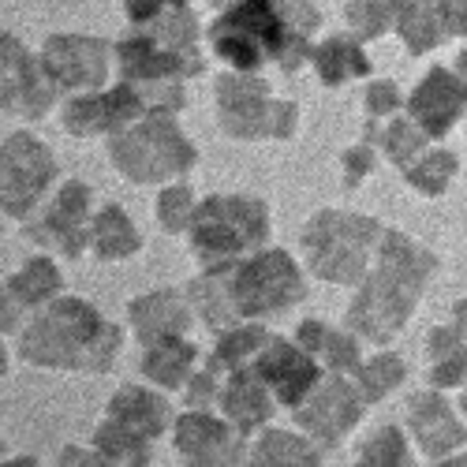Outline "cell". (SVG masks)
<instances>
[{
    "label": "cell",
    "mask_w": 467,
    "mask_h": 467,
    "mask_svg": "<svg viewBox=\"0 0 467 467\" xmlns=\"http://www.w3.org/2000/svg\"><path fill=\"white\" fill-rule=\"evenodd\" d=\"M60 463H83V467H90V463H105V456L98 452V449H64V456H60Z\"/></svg>",
    "instance_id": "bcb514c9"
},
{
    "label": "cell",
    "mask_w": 467,
    "mask_h": 467,
    "mask_svg": "<svg viewBox=\"0 0 467 467\" xmlns=\"http://www.w3.org/2000/svg\"><path fill=\"white\" fill-rule=\"evenodd\" d=\"M42 67L60 90H98L109 75V46L101 37L57 34L42 49Z\"/></svg>",
    "instance_id": "9a60e30c"
},
{
    "label": "cell",
    "mask_w": 467,
    "mask_h": 467,
    "mask_svg": "<svg viewBox=\"0 0 467 467\" xmlns=\"http://www.w3.org/2000/svg\"><path fill=\"white\" fill-rule=\"evenodd\" d=\"M213 5H224V0H213Z\"/></svg>",
    "instance_id": "11a10c76"
},
{
    "label": "cell",
    "mask_w": 467,
    "mask_h": 467,
    "mask_svg": "<svg viewBox=\"0 0 467 467\" xmlns=\"http://www.w3.org/2000/svg\"><path fill=\"white\" fill-rule=\"evenodd\" d=\"M296 340L306 348L310 356H315L326 370H356L359 367V344L352 337H344L337 329H329L326 322H303Z\"/></svg>",
    "instance_id": "83f0119b"
},
{
    "label": "cell",
    "mask_w": 467,
    "mask_h": 467,
    "mask_svg": "<svg viewBox=\"0 0 467 467\" xmlns=\"http://www.w3.org/2000/svg\"><path fill=\"white\" fill-rule=\"evenodd\" d=\"M90 247L98 251V258L105 262H124L131 254H139L142 236L131 224V217L120 206H105L94 221H90Z\"/></svg>",
    "instance_id": "4316f807"
},
{
    "label": "cell",
    "mask_w": 467,
    "mask_h": 467,
    "mask_svg": "<svg viewBox=\"0 0 467 467\" xmlns=\"http://www.w3.org/2000/svg\"><path fill=\"white\" fill-rule=\"evenodd\" d=\"M408 183L419 191V194H441L452 176H456V153L449 150H422L419 158L404 169Z\"/></svg>",
    "instance_id": "836d02e7"
},
{
    "label": "cell",
    "mask_w": 467,
    "mask_h": 467,
    "mask_svg": "<svg viewBox=\"0 0 467 467\" xmlns=\"http://www.w3.org/2000/svg\"><path fill=\"white\" fill-rule=\"evenodd\" d=\"M109 158L135 183H169L194 169L199 150L176 128L172 112H146L142 120L112 135Z\"/></svg>",
    "instance_id": "5b68a950"
},
{
    "label": "cell",
    "mask_w": 467,
    "mask_h": 467,
    "mask_svg": "<svg viewBox=\"0 0 467 467\" xmlns=\"http://www.w3.org/2000/svg\"><path fill=\"white\" fill-rule=\"evenodd\" d=\"M404 374H408V367H404L400 356H378V359L359 367V381L356 385H359L363 400L374 404V400H385L389 393H393V389L404 381Z\"/></svg>",
    "instance_id": "e575fe53"
},
{
    "label": "cell",
    "mask_w": 467,
    "mask_h": 467,
    "mask_svg": "<svg viewBox=\"0 0 467 467\" xmlns=\"http://www.w3.org/2000/svg\"><path fill=\"white\" fill-rule=\"evenodd\" d=\"M393 12V26L404 37L408 53L422 57L434 46H441L445 23H441V0H389Z\"/></svg>",
    "instance_id": "603a6c76"
},
{
    "label": "cell",
    "mask_w": 467,
    "mask_h": 467,
    "mask_svg": "<svg viewBox=\"0 0 467 467\" xmlns=\"http://www.w3.org/2000/svg\"><path fill=\"white\" fill-rule=\"evenodd\" d=\"M363 404L367 400L359 393V385H352L340 370H329V378H322L315 385V393L296 408V426L306 431L310 441L337 449L359 426Z\"/></svg>",
    "instance_id": "30bf717a"
},
{
    "label": "cell",
    "mask_w": 467,
    "mask_h": 467,
    "mask_svg": "<svg viewBox=\"0 0 467 467\" xmlns=\"http://www.w3.org/2000/svg\"><path fill=\"white\" fill-rule=\"evenodd\" d=\"M169 8H187V0H169Z\"/></svg>",
    "instance_id": "f907efd6"
},
{
    "label": "cell",
    "mask_w": 467,
    "mask_h": 467,
    "mask_svg": "<svg viewBox=\"0 0 467 467\" xmlns=\"http://www.w3.org/2000/svg\"><path fill=\"white\" fill-rule=\"evenodd\" d=\"M426 352H431V385L434 389H452V385L467 381V340L452 326L434 329Z\"/></svg>",
    "instance_id": "f1b7e54d"
},
{
    "label": "cell",
    "mask_w": 467,
    "mask_h": 467,
    "mask_svg": "<svg viewBox=\"0 0 467 467\" xmlns=\"http://www.w3.org/2000/svg\"><path fill=\"white\" fill-rule=\"evenodd\" d=\"M381 224L359 213L326 210L315 213L303 232V254L306 265L329 285H359L367 277V265L378 254Z\"/></svg>",
    "instance_id": "8992f818"
},
{
    "label": "cell",
    "mask_w": 467,
    "mask_h": 467,
    "mask_svg": "<svg viewBox=\"0 0 467 467\" xmlns=\"http://www.w3.org/2000/svg\"><path fill=\"white\" fill-rule=\"evenodd\" d=\"M120 352V329L105 322L83 299H60L37 318L23 340L19 356L34 367L53 370H87L101 374Z\"/></svg>",
    "instance_id": "3957f363"
},
{
    "label": "cell",
    "mask_w": 467,
    "mask_h": 467,
    "mask_svg": "<svg viewBox=\"0 0 467 467\" xmlns=\"http://www.w3.org/2000/svg\"><path fill=\"white\" fill-rule=\"evenodd\" d=\"M441 23L445 34L467 37V0H441Z\"/></svg>",
    "instance_id": "7bdbcfd3"
},
{
    "label": "cell",
    "mask_w": 467,
    "mask_h": 467,
    "mask_svg": "<svg viewBox=\"0 0 467 467\" xmlns=\"http://www.w3.org/2000/svg\"><path fill=\"white\" fill-rule=\"evenodd\" d=\"M310 64H315L318 79L326 87H340L348 79H363V75H370V60L359 49L356 37H326L318 49H310Z\"/></svg>",
    "instance_id": "484cf974"
},
{
    "label": "cell",
    "mask_w": 467,
    "mask_h": 467,
    "mask_svg": "<svg viewBox=\"0 0 467 467\" xmlns=\"http://www.w3.org/2000/svg\"><path fill=\"white\" fill-rule=\"evenodd\" d=\"M169 5V0H124V8H128V19L131 23H153L161 16V8Z\"/></svg>",
    "instance_id": "ee69618b"
},
{
    "label": "cell",
    "mask_w": 467,
    "mask_h": 467,
    "mask_svg": "<svg viewBox=\"0 0 467 467\" xmlns=\"http://www.w3.org/2000/svg\"><path fill=\"white\" fill-rule=\"evenodd\" d=\"M116 60H120V75L128 83H165V79H187L199 75L202 60H194L180 49H172L158 34H131L116 46Z\"/></svg>",
    "instance_id": "2e32d148"
},
{
    "label": "cell",
    "mask_w": 467,
    "mask_h": 467,
    "mask_svg": "<svg viewBox=\"0 0 467 467\" xmlns=\"http://www.w3.org/2000/svg\"><path fill=\"white\" fill-rule=\"evenodd\" d=\"M318 23L310 0H236L210 26V42L232 71H258L269 60L296 71L310 57L306 37Z\"/></svg>",
    "instance_id": "6da1fadb"
},
{
    "label": "cell",
    "mask_w": 467,
    "mask_h": 467,
    "mask_svg": "<svg viewBox=\"0 0 467 467\" xmlns=\"http://www.w3.org/2000/svg\"><path fill=\"white\" fill-rule=\"evenodd\" d=\"M57 90L60 87L46 75L42 57L34 60L19 37L0 34V109L37 120L53 109Z\"/></svg>",
    "instance_id": "8fae6325"
},
{
    "label": "cell",
    "mask_w": 467,
    "mask_h": 467,
    "mask_svg": "<svg viewBox=\"0 0 467 467\" xmlns=\"http://www.w3.org/2000/svg\"><path fill=\"white\" fill-rule=\"evenodd\" d=\"M426 139H431V135H426L415 120H393L381 131V150L389 153V161H397L400 169H408L419 153L426 150Z\"/></svg>",
    "instance_id": "d590c367"
},
{
    "label": "cell",
    "mask_w": 467,
    "mask_h": 467,
    "mask_svg": "<svg viewBox=\"0 0 467 467\" xmlns=\"http://www.w3.org/2000/svg\"><path fill=\"white\" fill-rule=\"evenodd\" d=\"M191 217H194V194L187 183H172L161 191L158 199V221L165 232H183L191 228Z\"/></svg>",
    "instance_id": "f35d334b"
},
{
    "label": "cell",
    "mask_w": 467,
    "mask_h": 467,
    "mask_svg": "<svg viewBox=\"0 0 467 467\" xmlns=\"http://www.w3.org/2000/svg\"><path fill=\"white\" fill-rule=\"evenodd\" d=\"M0 456H5V441H0Z\"/></svg>",
    "instance_id": "db71d44e"
},
{
    "label": "cell",
    "mask_w": 467,
    "mask_h": 467,
    "mask_svg": "<svg viewBox=\"0 0 467 467\" xmlns=\"http://www.w3.org/2000/svg\"><path fill=\"white\" fill-rule=\"evenodd\" d=\"M94 449L105 456V463H150V438L128 431V426L105 419L94 434Z\"/></svg>",
    "instance_id": "d6a6232c"
},
{
    "label": "cell",
    "mask_w": 467,
    "mask_h": 467,
    "mask_svg": "<svg viewBox=\"0 0 467 467\" xmlns=\"http://www.w3.org/2000/svg\"><path fill=\"white\" fill-rule=\"evenodd\" d=\"M400 109V90H397V83H370V90H367V116L370 120H381V116H389V112H397Z\"/></svg>",
    "instance_id": "b9f144b4"
},
{
    "label": "cell",
    "mask_w": 467,
    "mask_h": 467,
    "mask_svg": "<svg viewBox=\"0 0 467 467\" xmlns=\"http://www.w3.org/2000/svg\"><path fill=\"white\" fill-rule=\"evenodd\" d=\"M251 463H322L318 456V441H306L299 434L288 431H265L258 438V445L251 449Z\"/></svg>",
    "instance_id": "1f68e13d"
},
{
    "label": "cell",
    "mask_w": 467,
    "mask_h": 467,
    "mask_svg": "<svg viewBox=\"0 0 467 467\" xmlns=\"http://www.w3.org/2000/svg\"><path fill=\"white\" fill-rule=\"evenodd\" d=\"M438 269V258L408 240L404 232H385L378 244V265L370 269V277L363 281L356 303L348 306V326L352 333L367 340H393L426 288V277Z\"/></svg>",
    "instance_id": "7a4b0ae2"
},
{
    "label": "cell",
    "mask_w": 467,
    "mask_h": 467,
    "mask_svg": "<svg viewBox=\"0 0 467 467\" xmlns=\"http://www.w3.org/2000/svg\"><path fill=\"white\" fill-rule=\"evenodd\" d=\"M105 419L120 422V426H128V431H135V434L153 441V438H161L169 431L172 411H169V400H161L158 393H150V389L124 385L120 393L109 400V415Z\"/></svg>",
    "instance_id": "7402d4cb"
},
{
    "label": "cell",
    "mask_w": 467,
    "mask_h": 467,
    "mask_svg": "<svg viewBox=\"0 0 467 467\" xmlns=\"http://www.w3.org/2000/svg\"><path fill=\"white\" fill-rule=\"evenodd\" d=\"M408 426H411L419 449L431 460H445L452 449H460L467 441V431L438 393H419L408 400Z\"/></svg>",
    "instance_id": "d6986e66"
},
{
    "label": "cell",
    "mask_w": 467,
    "mask_h": 467,
    "mask_svg": "<svg viewBox=\"0 0 467 467\" xmlns=\"http://www.w3.org/2000/svg\"><path fill=\"white\" fill-rule=\"evenodd\" d=\"M183 389H187V404H191V408H206V404H213L217 393H221L217 374H213L210 367H206V370H194Z\"/></svg>",
    "instance_id": "60d3db41"
},
{
    "label": "cell",
    "mask_w": 467,
    "mask_h": 467,
    "mask_svg": "<svg viewBox=\"0 0 467 467\" xmlns=\"http://www.w3.org/2000/svg\"><path fill=\"white\" fill-rule=\"evenodd\" d=\"M452 329L467 340V303H456V306H452Z\"/></svg>",
    "instance_id": "7dc6e473"
},
{
    "label": "cell",
    "mask_w": 467,
    "mask_h": 467,
    "mask_svg": "<svg viewBox=\"0 0 467 467\" xmlns=\"http://www.w3.org/2000/svg\"><path fill=\"white\" fill-rule=\"evenodd\" d=\"M460 408H463V411H467V389H463V400H460Z\"/></svg>",
    "instance_id": "f5cc1de1"
},
{
    "label": "cell",
    "mask_w": 467,
    "mask_h": 467,
    "mask_svg": "<svg viewBox=\"0 0 467 467\" xmlns=\"http://www.w3.org/2000/svg\"><path fill=\"white\" fill-rule=\"evenodd\" d=\"M374 165H378V158H374L370 142L348 150V153H344V183H348V187H359V183L374 172Z\"/></svg>",
    "instance_id": "ab89813d"
},
{
    "label": "cell",
    "mask_w": 467,
    "mask_h": 467,
    "mask_svg": "<svg viewBox=\"0 0 467 467\" xmlns=\"http://www.w3.org/2000/svg\"><path fill=\"white\" fill-rule=\"evenodd\" d=\"M194 310L202 315V322L217 333L232 329L240 322V310H236V299H232V269H206L202 281H194L187 288Z\"/></svg>",
    "instance_id": "d4e9b609"
},
{
    "label": "cell",
    "mask_w": 467,
    "mask_h": 467,
    "mask_svg": "<svg viewBox=\"0 0 467 467\" xmlns=\"http://www.w3.org/2000/svg\"><path fill=\"white\" fill-rule=\"evenodd\" d=\"M441 463H467V452H463V456H456V460H441Z\"/></svg>",
    "instance_id": "816d5d0a"
},
{
    "label": "cell",
    "mask_w": 467,
    "mask_h": 467,
    "mask_svg": "<svg viewBox=\"0 0 467 467\" xmlns=\"http://www.w3.org/2000/svg\"><path fill=\"white\" fill-rule=\"evenodd\" d=\"M19 326V299L0 285V333H16Z\"/></svg>",
    "instance_id": "f6af8a7d"
},
{
    "label": "cell",
    "mask_w": 467,
    "mask_h": 467,
    "mask_svg": "<svg viewBox=\"0 0 467 467\" xmlns=\"http://www.w3.org/2000/svg\"><path fill=\"white\" fill-rule=\"evenodd\" d=\"M269 240V210L247 194H210L191 217V247L202 269H228Z\"/></svg>",
    "instance_id": "277c9868"
},
{
    "label": "cell",
    "mask_w": 467,
    "mask_h": 467,
    "mask_svg": "<svg viewBox=\"0 0 467 467\" xmlns=\"http://www.w3.org/2000/svg\"><path fill=\"white\" fill-rule=\"evenodd\" d=\"M460 71H463V83H467V49L460 53Z\"/></svg>",
    "instance_id": "681fc988"
},
{
    "label": "cell",
    "mask_w": 467,
    "mask_h": 467,
    "mask_svg": "<svg viewBox=\"0 0 467 467\" xmlns=\"http://www.w3.org/2000/svg\"><path fill=\"white\" fill-rule=\"evenodd\" d=\"M344 23L359 37H381L385 30H393V12H389V0H352L344 8Z\"/></svg>",
    "instance_id": "74e56055"
},
{
    "label": "cell",
    "mask_w": 467,
    "mask_h": 467,
    "mask_svg": "<svg viewBox=\"0 0 467 467\" xmlns=\"http://www.w3.org/2000/svg\"><path fill=\"white\" fill-rule=\"evenodd\" d=\"M90 199L94 194L87 183L67 180L57 191V199L49 202L46 217L26 228V236L42 247H57L67 258H79L90 244V224H87L90 221Z\"/></svg>",
    "instance_id": "5bb4252c"
},
{
    "label": "cell",
    "mask_w": 467,
    "mask_h": 467,
    "mask_svg": "<svg viewBox=\"0 0 467 467\" xmlns=\"http://www.w3.org/2000/svg\"><path fill=\"white\" fill-rule=\"evenodd\" d=\"M150 112L142 90L135 83H120L112 87L109 94H94V90H83L75 101L64 105V128L79 139H90V135H101V131H124L128 124L142 120Z\"/></svg>",
    "instance_id": "4fadbf2b"
},
{
    "label": "cell",
    "mask_w": 467,
    "mask_h": 467,
    "mask_svg": "<svg viewBox=\"0 0 467 467\" xmlns=\"http://www.w3.org/2000/svg\"><path fill=\"white\" fill-rule=\"evenodd\" d=\"M408 112H411V120L431 139H441V135L452 131V124L467 112V83L460 79V75L445 71V67H434L415 87V94L408 101Z\"/></svg>",
    "instance_id": "e0dca14e"
},
{
    "label": "cell",
    "mask_w": 467,
    "mask_h": 467,
    "mask_svg": "<svg viewBox=\"0 0 467 467\" xmlns=\"http://www.w3.org/2000/svg\"><path fill=\"white\" fill-rule=\"evenodd\" d=\"M5 370H8V352H5V344H0V378H5Z\"/></svg>",
    "instance_id": "c3c4849f"
},
{
    "label": "cell",
    "mask_w": 467,
    "mask_h": 467,
    "mask_svg": "<svg viewBox=\"0 0 467 467\" xmlns=\"http://www.w3.org/2000/svg\"><path fill=\"white\" fill-rule=\"evenodd\" d=\"M131 326H135L142 348L169 340V337H187L191 306L183 303L180 292H150L131 303Z\"/></svg>",
    "instance_id": "44dd1931"
},
{
    "label": "cell",
    "mask_w": 467,
    "mask_h": 467,
    "mask_svg": "<svg viewBox=\"0 0 467 467\" xmlns=\"http://www.w3.org/2000/svg\"><path fill=\"white\" fill-rule=\"evenodd\" d=\"M60 269L49 262V258H30L19 274L8 281V292L19 299V306H42V303H49L57 292H60Z\"/></svg>",
    "instance_id": "4dcf8cb0"
},
{
    "label": "cell",
    "mask_w": 467,
    "mask_h": 467,
    "mask_svg": "<svg viewBox=\"0 0 467 467\" xmlns=\"http://www.w3.org/2000/svg\"><path fill=\"white\" fill-rule=\"evenodd\" d=\"M217 404H221L224 419L244 434L258 431V426L269 422V415H274V393L265 389V381L258 378V370L251 363L228 374V381L217 393Z\"/></svg>",
    "instance_id": "ffe728a7"
},
{
    "label": "cell",
    "mask_w": 467,
    "mask_h": 467,
    "mask_svg": "<svg viewBox=\"0 0 467 467\" xmlns=\"http://www.w3.org/2000/svg\"><path fill=\"white\" fill-rule=\"evenodd\" d=\"M53 176H57V165L49 146H42L30 131L12 135L0 146V210L8 217H26L42 202Z\"/></svg>",
    "instance_id": "9c48e42d"
},
{
    "label": "cell",
    "mask_w": 467,
    "mask_h": 467,
    "mask_svg": "<svg viewBox=\"0 0 467 467\" xmlns=\"http://www.w3.org/2000/svg\"><path fill=\"white\" fill-rule=\"evenodd\" d=\"M269 333L262 326H244V329H224L221 340H217V352L210 356V370L221 378V374H232V370H240L247 363H254V356L265 348Z\"/></svg>",
    "instance_id": "f546056e"
},
{
    "label": "cell",
    "mask_w": 467,
    "mask_h": 467,
    "mask_svg": "<svg viewBox=\"0 0 467 467\" xmlns=\"http://www.w3.org/2000/svg\"><path fill=\"white\" fill-rule=\"evenodd\" d=\"M221 128L232 139H292L299 112L292 101L269 94L254 71H228L217 79Z\"/></svg>",
    "instance_id": "52a82bcc"
},
{
    "label": "cell",
    "mask_w": 467,
    "mask_h": 467,
    "mask_svg": "<svg viewBox=\"0 0 467 467\" xmlns=\"http://www.w3.org/2000/svg\"><path fill=\"white\" fill-rule=\"evenodd\" d=\"M194 359H199V348L187 337H169V340H158L146 348L142 374L161 389H183L187 378L194 374Z\"/></svg>",
    "instance_id": "cb8c5ba5"
},
{
    "label": "cell",
    "mask_w": 467,
    "mask_h": 467,
    "mask_svg": "<svg viewBox=\"0 0 467 467\" xmlns=\"http://www.w3.org/2000/svg\"><path fill=\"white\" fill-rule=\"evenodd\" d=\"M258 370V378L265 381V389L274 393V400H281L285 408H299L310 393H315V385L322 381V370H318V359L306 352V348L296 340H281V337H269L265 348L254 356L251 363Z\"/></svg>",
    "instance_id": "7c38bea8"
},
{
    "label": "cell",
    "mask_w": 467,
    "mask_h": 467,
    "mask_svg": "<svg viewBox=\"0 0 467 467\" xmlns=\"http://www.w3.org/2000/svg\"><path fill=\"white\" fill-rule=\"evenodd\" d=\"M244 431H236L228 419H213L202 408L191 411L176 422V449L191 460V463H240L247 445H244Z\"/></svg>",
    "instance_id": "ac0fdd59"
},
{
    "label": "cell",
    "mask_w": 467,
    "mask_h": 467,
    "mask_svg": "<svg viewBox=\"0 0 467 467\" xmlns=\"http://www.w3.org/2000/svg\"><path fill=\"white\" fill-rule=\"evenodd\" d=\"M359 463L367 467H400V463H411V452H408V441L397 426H381V431L363 445L359 452Z\"/></svg>",
    "instance_id": "8d00e7d4"
},
{
    "label": "cell",
    "mask_w": 467,
    "mask_h": 467,
    "mask_svg": "<svg viewBox=\"0 0 467 467\" xmlns=\"http://www.w3.org/2000/svg\"><path fill=\"white\" fill-rule=\"evenodd\" d=\"M306 296L299 265L288 251H262L232 269V299L240 318H269L277 310L296 306Z\"/></svg>",
    "instance_id": "ba28073f"
}]
</instances>
